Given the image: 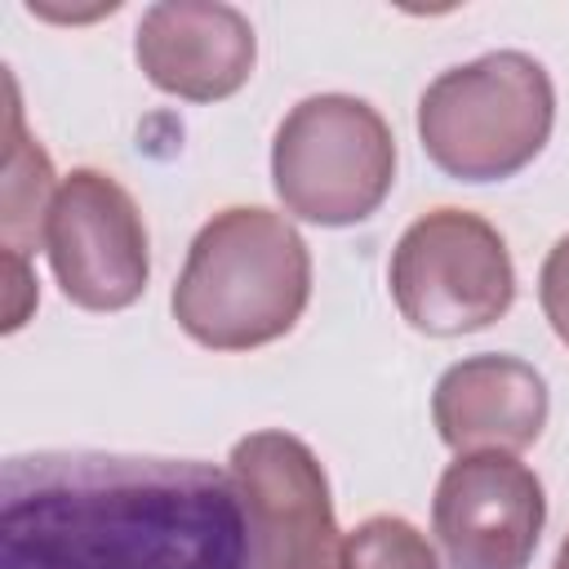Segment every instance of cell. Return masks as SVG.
<instances>
[{
    "label": "cell",
    "mask_w": 569,
    "mask_h": 569,
    "mask_svg": "<svg viewBox=\"0 0 569 569\" xmlns=\"http://www.w3.org/2000/svg\"><path fill=\"white\" fill-rule=\"evenodd\" d=\"M0 569H249L240 485L200 458L13 453L0 471Z\"/></svg>",
    "instance_id": "6da1fadb"
},
{
    "label": "cell",
    "mask_w": 569,
    "mask_h": 569,
    "mask_svg": "<svg viewBox=\"0 0 569 569\" xmlns=\"http://www.w3.org/2000/svg\"><path fill=\"white\" fill-rule=\"evenodd\" d=\"M311 298V253L284 213L231 204L213 213L178 271L173 320L209 351H253L284 338Z\"/></svg>",
    "instance_id": "7a4b0ae2"
},
{
    "label": "cell",
    "mask_w": 569,
    "mask_h": 569,
    "mask_svg": "<svg viewBox=\"0 0 569 569\" xmlns=\"http://www.w3.org/2000/svg\"><path fill=\"white\" fill-rule=\"evenodd\" d=\"M556 124V89L538 58L493 49L440 71L418 98L427 160L458 182H502L533 164Z\"/></svg>",
    "instance_id": "3957f363"
},
{
    "label": "cell",
    "mask_w": 569,
    "mask_h": 569,
    "mask_svg": "<svg viewBox=\"0 0 569 569\" xmlns=\"http://www.w3.org/2000/svg\"><path fill=\"white\" fill-rule=\"evenodd\" d=\"M396 182L391 124L351 93H311L276 129L271 187L284 213L316 227H356Z\"/></svg>",
    "instance_id": "277c9868"
},
{
    "label": "cell",
    "mask_w": 569,
    "mask_h": 569,
    "mask_svg": "<svg viewBox=\"0 0 569 569\" xmlns=\"http://www.w3.org/2000/svg\"><path fill=\"white\" fill-rule=\"evenodd\" d=\"M391 298L400 316L431 338L489 329L516 302L507 240L471 209H431L413 218L391 249Z\"/></svg>",
    "instance_id": "5b68a950"
},
{
    "label": "cell",
    "mask_w": 569,
    "mask_h": 569,
    "mask_svg": "<svg viewBox=\"0 0 569 569\" xmlns=\"http://www.w3.org/2000/svg\"><path fill=\"white\" fill-rule=\"evenodd\" d=\"M249 520V569H342L329 476L289 431H249L231 467Z\"/></svg>",
    "instance_id": "8992f818"
},
{
    "label": "cell",
    "mask_w": 569,
    "mask_h": 569,
    "mask_svg": "<svg viewBox=\"0 0 569 569\" xmlns=\"http://www.w3.org/2000/svg\"><path fill=\"white\" fill-rule=\"evenodd\" d=\"M44 253L67 302L84 311H124L151 276L147 222L133 196L102 169H71L53 196Z\"/></svg>",
    "instance_id": "52a82bcc"
},
{
    "label": "cell",
    "mask_w": 569,
    "mask_h": 569,
    "mask_svg": "<svg viewBox=\"0 0 569 569\" xmlns=\"http://www.w3.org/2000/svg\"><path fill=\"white\" fill-rule=\"evenodd\" d=\"M542 525V480L516 453H458L431 498V529L449 569H529Z\"/></svg>",
    "instance_id": "ba28073f"
},
{
    "label": "cell",
    "mask_w": 569,
    "mask_h": 569,
    "mask_svg": "<svg viewBox=\"0 0 569 569\" xmlns=\"http://www.w3.org/2000/svg\"><path fill=\"white\" fill-rule=\"evenodd\" d=\"M133 58L160 93L182 102H222L249 84L258 36L236 4L164 0L142 13Z\"/></svg>",
    "instance_id": "9c48e42d"
},
{
    "label": "cell",
    "mask_w": 569,
    "mask_h": 569,
    "mask_svg": "<svg viewBox=\"0 0 569 569\" xmlns=\"http://www.w3.org/2000/svg\"><path fill=\"white\" fill-rule=\"evenodd\" d=\"M551 413L547 378L502 351L449 365L431 391V422L453 453H520Z\"/></svg>",
    "instance_id": "30bf717a"
},
{
    "label": "cell",
    "mask_w": 569,
    "mask_h": 569,
    "mask_svg": "<svg viewBox=\"0 0 569 569\" xmlns=\"http://www.w3.org/2000/svg\"><path fill=\"white\" fill-rule=\"evenodd\" d=\"M9 84V111H4V178H0V240L4 253H36L44 244V227H49V209L58 196V178L53 164L44 156V147L22 129V107H18V84L13 76H4Z\"/></svg>",
    "instance_id": "8fae6325"
},
{
    "label": "cell",
    "mask_w": 569,
    "mask_h": 569,
    "mask_svg": "<svg viewBox=\"0 0 569 569\" xmlns=\"http://www.w3.org/2000/svg\"><path fill=\"white\" fill-rule=\"evenodd\" d=\"M342 569H440V560L405 516H369L342 538Z\"/></svg>",
    "instance_id": "7c38bea8"
},
{
    "label": "cell",
    "mask_w": 569,
    "mask_h": 569,
    "mask_svg": "<svg viewBox=\"0 0 569 569\" xmlns=\"http://www.w3.org/2000/svg\"><path fill=\"white\" fill-rule=\"evenodd\" d=\"M538 302H542V316L547 325L556 329V338L569 347V236H560L551 244V253L542 258V271H538Z\"/></svg>",
    "instance_id": "4fadbf2b"
},
{
    "label": "cell",
    "mask_w": 569,
    "mask_h": 569,
    "mask_svg": "<svg viewBox=\"0 0 569 569\" xmlns=\"http://www.w3.org/2000/svg\"><path fill=\"white\" fill-rule=\"evenodd\" d=\"M4 271H9V307H4V329H22L27 325V311L36 307V280L27 271V258L22 253H4Z\"/></svg>",
    "instance_id": "5bb4252c"
},
{
    "label": "cell",
    "mask_w": 569,
    "mask_h": 569,
    "mask_svg": "<svg viewBox=\"0 0 569 569\" xmlns=\"http://www.w3.org/2000/svg\"><path fill=\"white\" fill-rule=\"evenodd\" d=\"M551 569H569V538L560 542V551H556V560H551Z\"/></svg>",
    "instance_id": "9a60e30c"
}]
</instances>
